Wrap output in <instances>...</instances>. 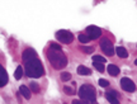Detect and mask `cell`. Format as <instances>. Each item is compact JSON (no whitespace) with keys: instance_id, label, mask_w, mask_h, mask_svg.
I'll use <instances>...</instances> for the list:
<instances>
[{"instance_id":"cell-12","label":"cell","mask_w":137,"mask_h":104,"mask_svg":"<svg viewBox=\"0 0 137 104\" xmlns=\"http://www.w3.org/2000/svg\"><path fill=\"white\" fill-rule=\"evenodd\" d=\"M76 71H77V74H79V75H84V76H86V75H90V74H91V70H90L89 67H86V66H83V65L77 66Z\"/></svg>"},{"instance_id":"cell-6","label":"cell","mask_w":137,"mask_h":104,"mask_svg":"<svg viewBox=\"0 0 137 104\" xmlns=\"http://www.w3.org/2000/svg\"><path fill=\"white\" fill-rule=\"evenodd\" d=\"M86 36L89 39H98L102 36V29L96 26H89L86 28Z\"/></svg>"},{"instance_id":"cell-2","label":"cell","mask_w":137,"mask_h":104,"mask_svg":"<svg viewBox=\"0 0 137 104\" xmlns=\"http://www.w3.org/2000/svg\"><path fill=\"white\" fill-rule=\"evenodd\" d=\"M79 96L85 104H98L96 103V91L93 85L84 84L79 88Z\"/></svg>"},{"instance_id":"cell-19","label":"cell","mask_w":137,"mask_h":104,"mask_svg":"<svg viewBox=\"0 0 137 104\" xmlns=\"http://www.w3.org/2000/svg\"><path fill=\"white\" fill-rule=\"evenodd\" d=\"M80 50H81L84 53H93V52H94V48H93V47H86V46L80 47Z\"/></svg>"},{"instance_id":"cell-3","label":"cell","mask_w":137,"mask_h":104,"mask_svg":"<svg viewBox=\"0 0 137 104\" xmlns=\"http://www.w3.org/2000/svg\"><path fill=\"white\" fill-rule=\"evenodd\" d=\"M47 57H48V61L51 62V65L56 70L64 69L67 65V58L62 53V51H55V50H51L50 48L47 51Z\"/></svg>"},{"instance_id":"cell-21","label":"cell","mask_w":137,"mask_h":104,"mask_svg":"<svg viewBox=\"0 0 137 104\" xmlns=\"http://www.w3.org/2000/svg\"><path fill=\"white\" fill-rule=\"evenodd\" d=\"M79 41L81 43H88L89 42V37L86 34H79Z\"/></svg>"},{"instance_id":"cell-4","label":"cell","mask_w":137,"mask_h":104,"mask_svg":"<svg viewBox=\"0 0 137 104\" xmlns=\"http://www.w3.org/2000/svg\"><path fill=\"white\" fill-rule=\"evenodd\" d=\"M56 38H57V41H60L64 45H70L74 41V34L69 31L61 29V31L56 32Z\"/></svg>"},{"instance_id":"cell-24","label":"cell","mask_w":137,"mask_h":104,"mask_svg":"<svg viewBox=\"0 0 137 104\" xmlns=\"http://www.w3.org/2000/svg\"><path fill=\"white\" fill-rule=\"evenodd\" d=\"M72 104H85L83 100H79V99H75V100H72Z\"/></svg>"},{"instance_id":"cell-1","label":"cell","mask_w":137,"mask_h":104,"mask_svg":"<svg viewBox=\"0 0 137 104\" xmlns=\"http://www.w3.org/2000/svg\"><path fill=\"white\" fill-rule=\"evenodd\" d=\"M23 61H24V69H26V75L28 77H41L45 74V69L42 62L40 61L36 51L33 48H27L24 50L23 55Z\"/></svg>"},{"instance_id":"cell-10","label":"cell","mask_w":137,"mask_h":104,"mask_svg":"<svg viewBox=\"0 0 137 104\" xmlns=\"http://www.w3.org/2000/svg\"><path fill=\"white\" fill-rule=\"evenodd\" d=\"M19 93L26 98V99H31V95H32V91H31V89L28 88V86H26V85H22L21 88H19Z\"/></svg>"},{"instance_id":"cell-9","label":"cell","mask_w":137,"mask_h":104,"mask_svg":"<svg viewBox=\"0 0 137 104\" xmlns=\"http://www.w3.org/2000/svg\"><path fill=\"white\" fill-rule=\"evenodd\" d=\"M9 81V76H8V72L5 71V69L0 65V88H3L8 84Z\"/></svg>"},{"instance_id":"cell-7","label":"cell","mask_w":137,"mask_h":104,"mask_svg":"<svg viewBox=\"0 0 137 104\" xmlns=\"http://www.w3.org/2000/svg\"><path fill=\"white\" fill-rule=\"evenodd\" d=\"M121 86H122L123 90H126V91H128V93H133V91L136 90L134 82H133L131 79H128V77H122V79H121Z\"/></svg>"},{"instance_id":"cell-22","label":"cell","mask_w":137,"mask_h":104,"mask_svg":"<svg viewBox=\"0 0 137 104\" xmlns=\"http://www.w3.org/2000/svg\"><path fill=\"white\" fill-rule=\"evenodd\" d=\"M99 85L102 86V88H108L109 86V81H107L105 79H99Z\"/></svg>"},{"instance_id":"cell-13","label":"cell","mask_w":137,"mask_h":104,"mask_svg":"<svg viewBox=\"0 0 137 104\" xmlns=\"http://www.w3.org/2000/svg\"><path fill=\"white\" fill-rule=\"evenodd\" d=\"M107 71H108L109 75H112V76H117V75H119V67L115 66V65H112V64L108 65Z\"/></svg>"},{"instance_id":"cell-16","label":"cell","mask_w":137,"mask_h":104,"mask_svg":"<svg viewBox=\"0 0 137 104\" xmlns=\"http://www.w3.org/2000/svg\"><path fill=\"white\" fill-rule=\"evenodd\" d=\"M93 65H94V67L99 71V72H104V65L103 64H100V62H93Z\"/></svg>"},{"instance_id":"cell-5","label":"cell","mask_w":137,"mask_h":104,"mask_svg":"<svg viewBox=\"0 0 137 104\" xmlns=\"http://www.w3.org/2000/svg\"><path fill=\"white\" fill-rule=\"evenodd\" d=\"M100 48H102V51H103L107 56H113V55H114L113 43H112L108 38H102V41H100Z\"/></svg>"},{"instance_id":"cell-17","label":"cell","mask_w":137,"mask_h":104,"mask_svg":"<svg viewBox=\"0 0 137 104\" xmlns=\"http://www.w3.org/2000/svg\"><path fill=\"white\" fill-rule=\"evenodd\" d=\"M70 79H71V74L70 72H66V71L61 72V80L62 81H69Z\"/></svg>"},{"instance_id":"cell-8","label":"cell","mask_w":137,"mask_h":104,"mask_svg":"<svg viewBox=\"0 0 137 104\" xmlns=\"http://www.w3.org/2000/svg\"><path fill=\"white\" fill-rule=\"evenodd\" d=\"M105 98L110 104H119V99H118V93L114 90H109L105 93Z\"/></svg>"},{"instance_id":"cell-25","label":"cell","mask_w":137,"mask_h":104,"mask_svg":"<svg viewBox=\"0 0 137 104\" xmlns=\"http://www.w3.org/2000/svg\"><path fill=\"white\" fill-rule=\"evenodd\" d=\"M134 65H137V58H136V60H134Z\"/></svg>"},{"instance_id":"cell-20","label":"cell","mask_w":137,"mask_h":104,"mask_svg":"<svg viewBox=\"0 0 137 104\" xmlns=\"http://www.w3.org/2000/svg\"><path fill=\"white\" fill-rule=\"evenodd\" d=\"M64 91H65L67 95H74V94H75V90H74L72 88L67 86V85H66V86H64Z\"/></svg>"},{"instance_id":"cell-23","label":"cell","mask_w":137,"mask_h":104,"mask_svg":"<svg viewBox=\"0 0 137 104\" xmlns=\"http://www.w3.org/2000/svg\"><path fill=\"white\" fill-rule=\"evenodd\" d=\"M50 48L51 50H55V51H61V46L57 45V43H53V42L50 45Z\"/></svg>"},{"instance_id":"cell-15","label":"cell","mask_w":137,"mask_h":104,"mask_svg":"<svg viewBox=\"0 0 137 104\" xmlns=\"http://www.w3.org/2000/svg\"><path fill=\"white\" fill-rule=\"evenodd\" d=\"M29 89H31V91H33V93H40V86H38V84L34 82V81H32V82L29 84Z\"/></svg>"},{"instance_id":"cell-11","label":"cell","mask_w":137,"mask_h":104,"mask_svg":"<svg viewBox=\"0 0 137 104\" xmlns=\"http://www.w3.org/2000/svg\"><path fill=\"white\" fill-rule=\"evenodd\" d=\"M115 53H117V56L121 57V58H127V57H128L127 50H126L124 47H122V46H119V47L115 48Z\"/></svg>"},{"instance_id":"cell-14","label":"cell","mask_w":137,"mask_h":104,"mask_svg":"<svg viewBox=\"0 0 137 104\" xmlns=\"http://www.w3.org/2000/svg\"><path fill=\"white\" fill-rule=\"evenodd\" d=\"M22 75H23V67H22V66H18L17 70H15V72H14V77H15L17 80H19V79L22 77Z\"/></svg>"},{"instance_id":"cell-18","label":"cell","mask_w":137,"mask_h":104,"mask_svg":"<svg viewBox=\"0 0 137 104\" xmlns=\"http://www.w3.org/2000/svg\"><path fill=\"white\" fill-rule=\"evenodd\" d=\"M93 62H100V64H104L105 62V58L103 56H99V55H95L93 57Z\"/></svg>"}]
</instances>
